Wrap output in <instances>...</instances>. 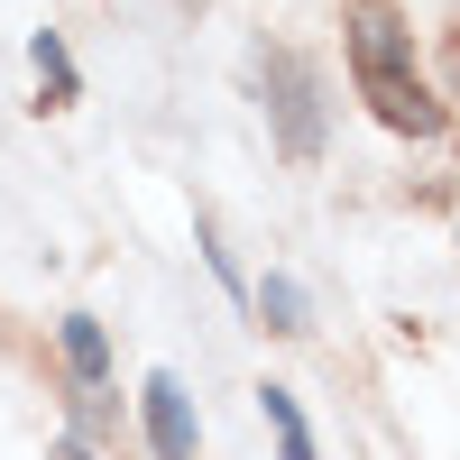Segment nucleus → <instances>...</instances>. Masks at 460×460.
<instances>
[{
    "label": "nucleus",
    "mask_w": 460,
    "mask_h": 460,
    "mask_svg": "<svg viewBox=\"0 0 460 460\" xmlns=\"http://www.w3.org/2000/svg\"><path fill=\"white\" fill-rule=\"evenodd\" d=\"M341 47H350L359 102L396 138H442V102H433L424 74H414V28H405L396 0H350V10H341Z\"/></svg>",
    "instance_id": "obj_1"
},
{
    "label": "nucleus",
    "mask_w": 460,
    "mask_h": 460,
    "mask_svg": "<svg viewBox=\"0 0 460 460\" xmlns=\"http://www.w3.org/2000/svg\"><path fill=\"white\" fill-rule=\"evenodd\" d=\"M258 111H267V138H277L295 166L323 157V138H332V102H323V65H314V56L267 47V56H258Z\"/></svg>",
    "instance_id": "obj_2"
},
{
    "label": "nucleus",
    "mask_w": 460,
    "mask_h": 460,
    "mask_svg": "<svg viewBox=\"0 0 460 460\" xmlns=\"http://www.w3.org/2000/svg\"><path fill=\"white\" fill-rule=\"evenodd\" d=\"M138 414H147V451H157V460H194L203 424H194V396H184L175 368H157V377L138 387Z\"/></svg>",
    "instance_id": "obj_3"
},
{
    "label": "nucleus",
    "mask_w": 460,
    "mask_h": 460,
    "mask_svg": "<svg viewBox=\"0 0 460 460\" xmlns=\"http://www.w3.org/2000/svg\"><path fill=\"white\" fill-rule=\"evenodd\" d=\"M56 350H65V368H74V387H102V377H111V332H102L93 314H65V323H56Z\"/></svg>",
    "instance_id": "obj_4"
},
{
    "label": "nucleus",
    "mask_w": 460,
    "mask_h": 460,
    "mask_svg": "<svg viewBox=\"0 0 460 460\" xmlns=\"http://www.w3.org/2000/svg\"><path fill=\"white\" fill-rule=\"evenodd\" d=\"M249 304H258V323L277 332V341H304V332H314V295H304L295 277H258Z\"/></svg>",
    "instance_id": "obj_5"
},
{
    "label": "nucleus",
    "mask_w": 460,
    "mask_h": 460,
    "mask_svg": "<svg viewBox=\"0 0 460 460\" xmlns=\"http://www.w3.org/2000/svg\"><path fill=\"white\" fill-rule=\"evenodd\" d=\"M258 414L277 424V460H323L314 451V424H304V405H295V387H258Z\"/></svg>",
    "instance_id": "obj_6"
},
{
    "label": "nucleus",
    "mask_w": 460,
    "mask_h": 460,
    "mask_svg": "<svg viewBox=\"0 0 460 460\" xmlns=\"http://www.w3.org/2000/svg\"><path fill=\"white\" fill-rule=\"evenodd\" d=\"M28 65H37V84H47V102H74V93H84V74H74V47H65L56 28H37V37H28Z\"/></svg>",
    "instance_id": "obj_7"
},
{
    "label": "nucleus",
    "mask_w": 460,
    "mask_h": 460,
    "mask_svg": "<svg viewBox=\"0 0 460 460\" xmlns=\"http://www.w3.org/2000/svg\"><path fill=\"white\" fill-rule=\"evenodd\" d=\"M111 424H120V405H111L102 387H84V396H74V442H102Z\"/></svg>",
    "instance_id": "obj_8"
},
{
    "label": "nucleus",
    "mask_w": 460,
    "mask_h": 460,
    "mask_svg": "<svg viewBox=\"0 0 460 460\" xmlns=\"http://www.w3.org/2000/svg\"><path fill=\"white\" fill-rule=\"evenodd\" d=\"M194 240H203V267H212V277H221L230 295H240V258H230V249H221V230L203 221V230H194Z\"/></svg>",
    "instance_id": "obj_9"
},
{
    "label": "nucleus",
    "mask_w": 460,
    "mask_h": 460,
    "mask_svg": "<svg viewBox=\"0 0 460 460\" xmlns=\"http://www.w3.org/2000/svg\"><path fill=\"white\" fill-rule=\"evenodd\" d=\"M56 460H93V442H74V433H65V442H56Z\"/></svg>",
    "instance_id": "obj_10"
}]
</instances>
